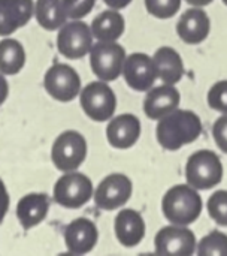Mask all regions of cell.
<instances>
[{"mask_svg":"<svg viewBox=\"0 0 227 256\" xmlns=\"http://www.w3.org/2000/svg\"><path fill=\"white\" fill-rule=\"evenodd\" d=\"M124 18L114 9L99 14L91 22L93 36L102 42H115L124 33Z\"/></svg>","mask_w":227,"mask_h":256,"instance_id":"21","label":"cell"},{"mask_svg":"<svg viewBox=\"0 0 227 256\" xmlns=\"http://www.w3.org/2000/svg\"><path fill=\"white\" fill-rule=\"evenodd\" d=\"M123 74L129 87L136 92L150 90L159 78L154 58L144 52H133L124 62Z\"/></svg>","mask_w":227,"mask_h":256,"instance_id":"12","label":"cell"},{"mask_svg":"<svg viewBox=\"0 0 227 256\" xmlns=\"http://www.w3.org/2000/svg\"><path fill=\"white\" fill-rule=\"evenodd\" d=\"M202 134V123L198 114L187 110H174L162 117L157 124V141L169 152L195 142Z\"/></svg>","mask_w":227,"mask_h":256,"instance_id":"1","label":"cell"},{"mask_svg":"<svg viewBox=\"0 0 227 256\" xmlns=\"http://www.w3.org/2000/svg\"><path fill=\"white\" fill-rule=\"evenodd\" d=\"M208 213L220 226H227V190H217L208 200Z\"/></svg>","mask_w":227,"mask_h":256,"instance_id":"25","label":"cell"},{"mask_svg":"<svg viewBox=\"0 0 227 256\" xmlns=\"http://www.w3.org/2000/svg\"><path fill=\"white\" fill-rule=\"evenodd\" d=\"M93 46V32L82 21H72L60 27L57 36V48L66 58H81L90 52Z\"/></svg>","mask_w":227,"mask_h":256,"instance_id":"8","label":"cell"},{"mask_svg":"<svg viewBox=\"0 0 227 256\" xmlns=\"http://www.w3.org/2000/svg\"><path fill=\"white\" fill-rule=\"evenodd\" d=\"M213 0H187V3L193 4V6H207L210 4Z\"/></svg>","mask_w":227,"mask_h":256,"instance_id":"33","label":"cell"},{"mask_svg":"<svg viewBox=\"0 0 227 256\" xmlns=\"http://www.w3.org/2000/svg\"><path fill=\"white\" fill-rule=\"evenodd\" d=\"M186 177L187 183L198 190L213 189L223 178V165L220 158L211 150L196 152L187 162Z\"/></svg>","mask_w":227,"mask_h":256,"instance_id":"3","label":"cell"},{"mask_svg":"<svg viewBox=\"0 0 227 256\" xmlns=\"http://www.w3.org/2000/svg\"><path fill=\"white\" fill-rule=\"evenodd\" d=\"M162 210L171 224L187 226L201 216L202 198L190 184H178L171 188L163 196Z\"/></svg>","mask_w":227,"mask_h":256,"instance_id":"2","label":"cell"},{"mask_svg":"<svg viewBox=\"0 0 227 256\" xmlns=\"http://www.w3.org/2000/svg\"><path fill=\"white\" fill-rule=\"evenodd\" d=\"M93 196L91 180L81 172H66L54 186V200L66 208H79Z\"/></svg>","mask_w":227,"mask_h":256,"instance_id":"6","label":"cell"},{"mask_svg":"<svg viewBox=\"0 0 227 256\" xmlns=\"http://www.w3.org/2000/svg\"><path fill=\"white\" fill-rule=\"evenodd\" d=\"M154 63L159 78L165 84H177L184 75V64L180 52L171 46H162L154 54Z\"/></svg>","mask_w":227,"mask_h":256,"instance_id":"20","label":"cell"},{"mask_svg":"<svg viewBox=\"0 0 227 256\" xmlns=\"http://www.w3.org/2000/svg\"><path fill=\"white\" fill-rule=\"evenodd\" d=\"M154 246L159 255L189 256L195 254L198 243L190 230L181 225H174L165 226L157 232Z\"/></svg>","mask_w":227,"mask_h":256,"instance_id":"11","label":"cell"},{"mask_svg":"<svg viewBox=\"0 0 227 256\" xmlns=\"http://www.w3.org/2000/svg\"><path fill=\"white\" fill-rule=\"evenodd\" d=\"M180 92L172 84H163L156 88H150L145 100H144V112L151 120H159L180 105Z\"/></svg>","mask_w":227,"mask_h":256,"instance_id":"15","label":"cell"},{"mask_svg":"<svg viewBox=\"0 0 227 256\" xmlns=\"http://www.w3.org/2000/svg\"><path fill=\"white\" fill-rule=\"evenodd\" d=\"M7 208H9V195H7V190L4 188V183L0 180V224L4 219Z\"/></svg>","mask_w":227,"mask_h":256,"instance_id":"30","label":"cell"},{"mask_svg":"<svg viewBox=\"0 0 227 256\" xmlns=\"http://www.w3.org/2000/svg\"><path fill=\"white\" fill-rule=\"evenodd\" d=\"M115 236L124 248L138 246L145 236V222L142 216L132 210H121L115 218Z\"/></svg>","mask_w":227,"mask_h":256,"instance_id":"18","label":"cell"},{"mask_svg":"<svg viewBox=\"0 0 227 256\" xmlns=\"http://www.w3.org/2000/svg\"><path fill=\"white\" fill-rule=\"evenodd\" d=\"M99 238L96 225L84 218L72 220L64 230V243L73 255H84L93 250Z\"/></svg>","mask_w":227,"mask_h":256,"instance_id":"13","label":"cell"},{"mask_svg":"<svg viewBox=\"0 0 227 256\" xmlns=\"http://www.w3.org/2000/svg\"><path fill=\"white\" fill-rule=\"evenodd\" d=\"M49 200L45 194H28L16 206V216L24 230L39 225L48 214Z\"/></svg>","mask_w":227,"mask_h":256,"instance_id":"19","label":"cell"},{"mask_svg":"<svg viewBox=\"0 0 227 256\" xmlns=\"http://www.w3.org/2000/svg\"><path fill=\"white\" fill-rule=\"evenodd\" d=\"M81 106L94 122H106L117 108V98L112 88L105 82H90L81 92Z\"/></svg>","mask_w":227,"mask_h":256,"instance_id":"7","label":"cell"},{"mask_svg":"<svg viewBox=\"0 0 227 256\" xmlns=\"http://www.w3.org/2000/svg\"><path fill=\"white\" fill-rule=\"evenodd\" d=\"M132 182L124 174H111L105 177L96 189L94 202L102 210H117L132 196Z\"/></svg>","mask_w":227,"mask_h":256,"instance_id":"10","label":"cell"},{"mask_svg":"<svg viewBox=\"0 0 227 256\" xmlns=\"http://www.w3.org/2000/svg\"><path fill=\"white\" fill-rule=\"evenodd\" d=\"M145 8L153 16L165 20L174 16L180 10L181 0H145Z\"/></svg>","mask_w":227,"mask_h":256,"instance_id":"26","label":"cell"},{"mask_svg":"<svg viewBox=\"0 0 227 256\" xmlns=\"http://www.w3.org/2000/svg\"><path fill=\"white\" fill-rule=\"evenodd\" d=\"M9 94V86H7V81L6 78L3 76V74H0V105L6 100Z\"/></svg>","mask_w":227,"mask_h":256,"instance_id":"31","label":"cell"},{"mask_svg":"<svg viewBox=\"0 0 227 256\" xmlns=\"http://www.w3.org/2000/svg\"><path fill=\"white\" fill-rule=\"evenodd\" d=\"M208 104L213 110L227 114V80L216 82L208 93Z\"/></svg>","mask_w":227,"mask_h":256,"instance_id":"27","label":"cell"},{"mask_svg":"<svg viewBox=\"0 0 227 256\" xmlns=\"http://www.w3.org/2000/svg\"><path fill=\"white\" fill-rule=\"evenodd\" d=\"M45 90L51 98L60 102L75 99L81 92V78L69 64H54L48 69L43 80Z\"/></svg>","mask_w":227,"mask_h":256,"instance_id":"9","label":"cell"},{"mask_svg":"<svg viewBox=\"0 0 227 256\" xmlns=\"http://www.w3.org/2000/svg\"><path fill=\"white\" fill-rule=\"evenodd\" d=\"M109 8H112V9H123V8H126L127 4H130V2L132 0H103Z\"/></svg>","mask_w":227,"mask_h":256,"instance_id":"32","label":"cell"},{"mask_svg":"<svg viewBox=\"0 0 227 256\" xmlns=\"http://www.w3.org/2000/svg\"><path fill=\"white\" fill-rule=\"evenodd\" d=\"M223 2H225V4H227V0H223Z\"/></svg>","mask_w":227,"mask_h":256,"instance_id":"34","label":"cell"},{"mask_svg":"<svg viewBox=\"0 0 227 256\" xmlns=\"http://www.w3.org/2000/svg\"><path fill=\"white\" fill-rule=\"evenodd\" d=\"M141 136V122L133 114H121L115 117L106 128L108 142L120 150L130 148Z\"/></svg>","mask_w":227,"mask_h":256,"instance_id":"16","label":"cell"},{"mask_svg":"<svg viewBox=\"0 0 227 256\" xmlns=\"http://www.w3.org/2000/svg\"><path fill=\"white\" fill-rule=\"evenodd\" d=\"M87 158V141L76 130H66L52 144L51 159L57 170L70 172L78 170Z\"/></svg>","mask_w":227,"mask_h":256,"instance_id":"4","label":"cell"},{"mask_svg":"<svg viewBox=\"0 0 227 256\" xmlns=\"http://www.w3.org/2000/svg\"><path fill=\"white\" fill-rule=\"evenodd\" d=\"M61 3L67 18L79 20L91 12L96 0H61Z\"/></svg>","mask_w":227,"mask_h":256,"instance_id":"28","label":"cell"},{"mask_svg":"<svg viewBox=\"0 0 227 256\" xmlns=\"http://www.w3.org/2000/svg\"><path fill=\"white\" fill-rule=\"evenodd\" d=\"M210 28H211V21L208 18V14L199 6L186 10L177 24L178 36L186 44L190 45H196L205 40L210 34Z\"/></svg>","mask_w":227,"mask_h":256,"instance_id":"14","label":"cell"},{"mask_svg":"<svg viewBox=\"0 0 227 256\" xmlns=\"http://www.w3.org/2000/svg\"><path fill=\"white\" fill-rule=\"evenodd\" d=\"M199 256H227V236L214 231L204 237L198 244Z\"/></svg>","mask_w":227,"mask_h":256,"instance_id":"24","label":"cell"},{"mask_svg":"<svg viewBox=\"0 0 227 256\" xmlns=\"http://www.w3.org/2000/svg\"><path fill=\"white\" fill-rule=\"evenodd\" d=\"M213 136L222 152L227 154V114L220 117L213 126Z\"/></svg>","mask_w":227,"mask_h":256,"instance_id":"29","label":"cell"},{"mask_svg":"<svg viewBox=\"0 0 227 256\" xmlns=\"http://www.w3.org/2000/svg\"><path fill=\"white\" fill-rule=\"evenodd\" d=\"M34 16L45 30H57L64 26L67 16L61 0H36Z\"/></svg>","mask_w":227,"mask_h":256,"instance_id":"22","label":"cell"},{"mask_svg":"<svg viewBox=\"0 0 227 256\" xmlns=\"http://www.w3.org/2000/svg\"><path fill=\"white\" fill-rule=\"evenodd\" d=\"M25 64V51L24 46L15 39L0 40V74L15 75Z\"/></svg>","mask_w":227,"mask_h":256,"instance_id":"23","label":"cell"},{"mask_svg":"<svg viewBox=\"0 0 227 256\" xmlns=\"http://www.w3.org/2000/svg\"><path fill=\"white\" fill-rule=\"evenodd\" d=\"M33 14V0H0V36H9L25 26Z\"/></svg>","mask_w":227,"mask_h":256,"instance_id":"17","label":"cell"},{"mask_svg":"<svg viewBox=\"0 0 227 256\" xmlns=\"http://www.w3.org/2000/svg\"><path fill=\"white\" fill-rule=\"evenodd\" d=\"M126 51L117 42H97L90 50V63L94 75L102 81H115L124 68Z\"/></svg>","mask_w":227,"mask_h":256,"instance_id":"5","label":"cell"}]
</instances>
